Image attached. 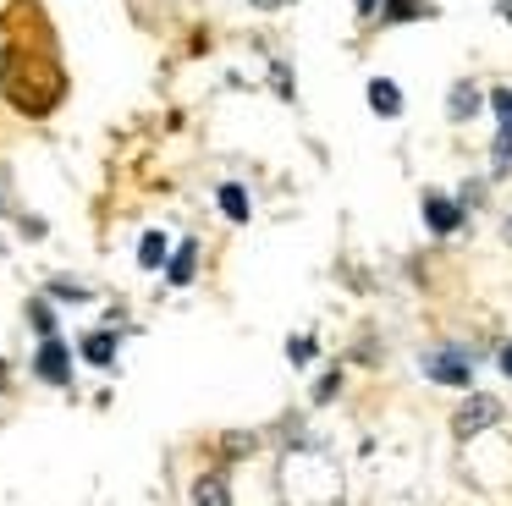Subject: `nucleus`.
I'll use <instances>...</instances> for the list:
<instances>
[{"instance_id":"nucleus-1","label":"nucleus","mask_w":512,"mask_h":506,"mask_svg":"<svg viewBox=\"0 0 512 506\" xmlns=\"http://www.w3.org/2000/svg\"><path fill=\"white\" fill-rule=\"evenodd\" d=\"M276 490H281V506H347L336 457L325 446H309V440H298V446L281 451Z\"/></svg>"},{"instance_id":"nucleus-2","label":"nucleus","mask_w":512,"mask_h":506,"mask_svg":"<svg viewBox=\"0 0 512 506\" xmlns=\"http://www.w3.org/2000/svg\"><path fill=\"white\" fill-rule=\"evenodd\" d=\"M0 83H6V99H12L23 116H50L61 105V66L50 50L39 44H6V61H0Z\"/></svg>"},{"instance_id":"nucleus-3","label":"nucleus","mask_w":512,"mask_h":506,"mask_svg":"<svg viewBox=\"0 0 512 506\" xmlns=\"http://www.w3.org/2000/svg\"><path fill=\"white\" fill-rule=\"evenodd\" d=\"M34 374L45 385H56V391H67V385H72V352H67V341H61V336L39 341V347H34Z\"/></svg>"},{"instance_id":"nucleus-4","label":"nucleus","mask_w":512,"mask_h":506,"mask_svg":"<svg viewBox=\"0 0 512 506\" xmlns=\"http://www.w3.org/2000/svg\"><path fill=\"white\" fill-rule=\"evenodd\" d=\"M424 374H430L435 385H457V391H468V385H474V358H463L457 347L424 352Z\"/></svg>"},{"instance_id":"nucleus-5","label":"nucleus","mask_w":512,"mask_h":506,"mask_svg":"<svg viewBox=\"0 0 512 506\" xmlns=\"http://www.w3.org/2000/svg\"><path fill=\"white\" fill-rule=\"evenodd\" d=\"M496 418H501V402H496V396H485V391H474L463 407H457L452 429H457V440H474V435H485Z\"/></svg>"},{"instance_id":"nucleus-6","label":"nucleus","mask_w":512,"mask_h":506,"mask_svg":"<svg viewBox=\"0 0 512 506\" xmlns=\"http://www.w3.org/2000/svg\"><path fill=\"white\" fill-rule=\"evenodd\" d=\"M424 220H430L435 237H452L463 226V204H452L446 193H424Z\"/></svg>"},{"instance_id":"nucleus-7","label":"nucleus","mask_w":512,"mask_h":506,"mask_svg":"<svg viewBox=\"0 0 512 506\" xmlns=\"http://www.w3.org/2000/svg\"><path fill=\"white\" fill-rule=\"evenodd\" d=\"M193 275H199V242L182 237L177 248H171V259H166V286H188Z\"/></svg>"},{"instance_id":"nucleus-8","label":"nucleus","mask_w":512,"mask_h":506,"mask_svg":"<svg viewBox=\"0 0 512 506\" xmlns=\"http://www.w3.org/2000/svg\"><path fill=\"white\" fill-rule=\"evenodd\" d=\"M78 358L89 363V369H111L116 363V330H89V336L78 341Z\"/></svg>"},{"instance_id":"nucleus-9","label":"nucleus","mask_w":512,"mask_h":506,"mask_svg":"<svg viewBox=\"0 0 512 506\" xmlns=\"http://www.w3.org/2000/svg\"><path fill=\"white\" fill-rule=\"evenodd\" d=\"M369 110H375V116H402V88L391 83V77H369Z\"/></svg>"},{"instance_id":"nucleus-10","label":"nucleus","mask_w":512,"mask_h":506,"mask_svg":"<svg viewBox=\"0 0 512 506\" xmlns=\"http://www.w3.org/2000/svg\"><path fill=\"white\" fill-rule=\"evenodd\" d=\"M430 0H380V22H430Z\"/></svg>"},{"instance_id":"nucleus-11","label":"nucleus","mask_w":512,"mask_h":506,"mask_svg":"<svg viewBox=\"0 0 512 506\" xmlns=\"http://www.w3.org/2000/svg\"><path fill=\"white\" fill-rule=\"evenodd\" d=\"M193 506H232V484H226V473H199V484H193Z\"/></svg>"},{"instance_id":"nucleus-12","label":"nucleus","mask_w":512,"mask_h":506,"mask_svg":"<svg viewBox=\"0 0 512 506\" xmlns=\"http://www.w3.org/2000/svg\"><path fill=\"white\" fill-rule=\"evenodd\" d=\"M215 204H221L226 220H237V226H248V215H254V204H248V193L237 182H221L215 187Z\"/></svg>"},{"instance_id":"nucleus-13","label":"nucleus","mask_w":512,"mask_h":506,"mask_svg":"<svg viewBox=\"0 0 512 506\" xmlns=\"http://www.w3.org/2000/svg\"><path fill=\"white\" fill-rule=\"evenodd\" d=\"M28 325H34V336H61V314H56V297H34L28 303Z\"/></svg>"},{"instance_id":"nucleus-14","label":"nucleus","mask_w":512,"mask_h":506,"mask_svg":"<svg viewBox=\"0 0 512 506\" xmlns=\"http://www.w3.org/2000/svg\"><path fill=\"white\" fill-rule=\"evenodd\" d=\"M479 105H485V94H479L474 83H452V94H446V116L452 121H468Z\"/></svg>"},{"instance_id":"nucleus-15","label":"nucleus","mask_w":512,"mask_h":506,"mask_svg":"<svg viewBox=\"0 0 512 506\" xmlns=\"http://www.w3.org/2000/svg\"><path fill=\"white\" fill-rule=\"evenodd\" d=\"M166 259H171L166 231H144V237H138V264H144V270H166Z\"/></svg>"},{"instance_id":"nucleus-16","label":"nucleus","mask_w":512,"mask_h":506,"mask_svg":"<svg viewBox=\"0 0 512 506\" xmlns=\"http://www.w3.org/2000/svg\"><path fill=\"white\" fill-rule=\"evenodd\" d=\"M314 352H320V341H314V336H292V341H287V358H292V369H303V363H314Z\"/></svg>"},{"instance_id":"nucleus-17","label":"nucleus","mask_w":512,"mask_h":506,"mask_svg":"<svg viewBox=\"0 0 512 506\" xmlns=\"http://www.w3.org/2000/svg\"><path fill=\"white\" fill-rule=\"evenodd\" d=\"M490 110L501 116V132H512V88H490Z\"/></svg>"},{"instance_id":"nucleus-18","label":"nucleus","mask_w":512,"mask_h":506,"mask_svg":"<svg viewBox=\"0 0 512 506\" xmlns=\"http://www.w3.org/2000/svg\"><path fill=\"white\" fill-rule=\"evenodd\" d=\"M17 209V193H12V171H6V160H0V215H12Z\"/></svg>"},{"instance_id":"nucleus-19","label":"nucleus","mask_w":512,"mask_h":506,"mask_svg":"<svg viewBox=\"0 0 512 506\" xmlns=\"http://www.w3.org/2000/svg\"><path fill=\"white\" fill-rule=\"evenodd\" d=\"M336 391H342V374H320V385H314V402H331Z\"/></svg>"},{"instance_id":"nucleus-20","label":"nucleus","mask_w":512,"mask_h":506,"mask_svg":"<svg viewBox=\"0 0 512 506\" xmlns=\"http://www.w3.org/2000/svg\"><path fill=\"white\" fill-rule=\"evenodd\" d=\"M501 374H507V380H512V341H507V347H501Z\"/></svg>"},{"instance_id":"nucleus-21","label":"nucleus","mask_w":512,"mask_h":506,"mask_svg":"<svg viewBox=\"0 0 512 506\" xmlns=\"http://www.w3.org/2000/svg\"><path fill=\"white\" fill-rule=\"evenodd\" d=\"M380 11V0H358V17H375Z\"/></svg>"},{"instance_id":"nucleus-22","label":"nucleus","mask_w":512,"mask_h":506,"mask_svg":"<svg viewBox=\"0 0 512 506\" xmlns=\"http://www.w3.org/2000/svg\"><path fill=\"white\" fill-rule=\"evenodd\" d=\"M0 391H12V369H6V358H0Z\"/></svg>"},{"instance_id":"nucleus-23","label":"nucleus","mask_w":512,"mask_h":506,"mask_svg":"<svg viewBox=\"0 0 512 506\" xmlns=\"http://www.w3.org/2000/svg\"><path fill=\"white\" fill-rule=\"evenodd\" d=\"M254 6H259V11H281L287 0H254Z\"/></svg>"},{"instance_id":"nucleus-24","label":"nucleus","mask_w":512,"mask_h":506,"mask_svg":"<svg viewBox=\"0 0 512 506\" xmlns=\"http://www.w3.org/2000/svg\"><path fill=\"white\" fill-rule=\"evenodd\" d=\"M496 11H501V22H512V0H501V6H496Z\"/></svg>"}]
</instances>
